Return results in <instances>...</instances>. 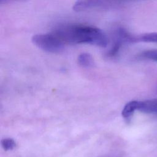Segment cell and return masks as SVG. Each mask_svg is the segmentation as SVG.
Instances as JSON below:
<instances>
[{
    "label": "cell",
    "mask_w": 157,
    "mask_h": 157,
    "mask_svg": "<svg viewBox=\"0 0 157 157\" xmlns=\"http://www.w3.org/2000/svg\"><path fill=\"white\" fill-rule=\"evenodd\" d=\"M64 44H89L105 47L107 38L101 29L88 26L71 25L59 26L53 32Z\"/></svg>",
    "instance_id": "cell-1"
},
{
    "label": "cell",
    "mask_w": 157,
    "mask_h": 157,
    "mask_svg": "<svg viewBox=\"0 0 157 157\" xmlns=\"http://www.w3.org/2000/svg\"><path fill=\"white\" fill-rule=\"evenodd\" d=\"M31 40L38 48L48 53H59L64 48V43L53 33L34 35Z\"/></svg>",
    "instance_id": "cell-2"
},
{
    "label": "cell",
    "mask_w": 157,
    "mask_h": 157,
    "mask_svg": "<svg viewBox=\"0 0 157 157\" xmlns=\"http://www.w3.org/2000/svg\"><path fill=\"white\" fill-rule=\"evenodd\" d=\"M106 2L101 1H78L73 5V10L76 12L86 10L94 7L105 6Z\"/></svg>",
    "instance_id": "cell-3"
},
{
    "label": "cell",
    "mask_w": 157,
    "mask_h": 157,
    "mask_svg": "<svg viewBox=\"0 0 157 157\" xmlns=\"http://www.w3.org/2000/svg\"><path fill=\"white\" fill-rule=\"evenodd\" d=\"M137 110L145 113L157 114V99L139 101Z\"/></svg>",
    "instance_id": "cell-4"
},
{
    "label": "cell",
    "mask_w": 157,
    "mask_h": 157,
    "mask_svg": "<svg viewBox=\"0 0 157 157\" xmlns=\"http://www.w3.org/2000/svg\"><path fill=\"white\" fill-rule=\"evenodd\" d=\"M138 101H132L128 102L123 107L121 115L125 119H129L131 117L136 110H137L138 108Z\"/></svg>",
    "instance_id": "cell-5"
},
{
    "label": "cell",
    "mask_w": 157,
    "mask_h": 157,
    "mask_svg": "<svg viewBox=\"0 0 157 157\" xmlns=\"http://www.w3.org/2000/svg\"><path fill=\"white\" fill-rule=\"evenodd\" d=\"M139 42L157 44V33H148L138 36H134V43Z\"/></svg>",
    "instance_id": "cell-6"
},
{
    "label": "cell",
    "mask_w": 157,
    "mask_h": 157,
    "mask_svg": "<svg viewBox=\"0 0 157 157\" xmlns=\"http://www.w3.org/2000/svg\"><path fill=\"white\" fill-rule=\"evenodd\" d=\"M78 63L83 67H90L94 64V60L91 55L87 53H83L77 58Z\"/></svg>",
    "instance_id": "cell-7"
},
{
    "label": "cell",
    "mask_w": 157,
    "mask_h": 157,
    "mask_svg": "<svg viewBox=\"0 0 157 157\" xmlns=\"http://www.w3.org/2000/svg\"><path fill=\"white\" fill-rule=\"evenodd\" d=\"M1 145L6 151L12 150L16 147V142L13 139L6 138L1 140Z\"/></svg>",
    "instance_id": "cell-8"
},
{
    "label": "cell",
    "mask_w": 157,
    "mask_h": 157,
    "mask_svg": "<svg viewBox=\"0 0 157 157\" xmlns=\"http://www.w3.org/2000/svg\"><path fill=\"white\" fill-rule=\"evenodd\" d=\"M140 56L144 58L157 61V50H150L145 51L141 53Z\"/></svg>",
    "instance_id": "cell-9"
},
{
    "label": "cell",
    "mask_w": 157,
    "mask_h": 157,
    "mask_svg": "<svg viewBox=\"0 0 157 157\" xmlns=\"http://www.w3.org/2000/svg\"><path fill=\"white\" fill-rule=\"evenodd\" d=\"M156 92H157V86H156Z\"/></svg>",
    "instance_id": "cell-10"
}]
</instances>
